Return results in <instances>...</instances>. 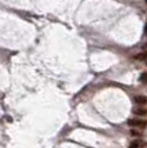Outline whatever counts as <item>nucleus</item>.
Returning <instances> with one entry per match:
<instances>
[{"label": "nucleus", "instance_id": "obj_6", "mask_svg": "<svg viewBox=\"0 0 147 148\" xmlns=\"http://www.w3.org/2000/svg\"><path fill=\"white\" fill-rule=\"evenodd\" d=\"M134 58H135V59H138V61H145V59H146V53L137 54V56H135Z\"/></svg>", "mask_w": 147, "mask_h": 148}, {"label": "nucleus", "instance_id": "obj_7", "mask_svg": "<svg viewBox=\"0 0 147 148\" xmlns=\"http://www.w3.org/2000/svg\"><path fill=\"white\" fill-rule=\"evenodd\" d=\"M141 81L146 82V73H142V75H141Z\"/></svg>", "mask_w": 147, "mask_h": 148}, {"label": "nucleus", "instance_id": "obj_3", "mask_svg": "<svg viewBox=\"0 0 147 148\" xmlns=\"http://www.w3.org/2000/svg\"><path fill=\"white\" fill-rule=\"evenodd\" d=\"M134 102L137 104H146L147 98L145 95H137V97H134Z\"/></svg>", "mask_w": 147, "mask_h": 148}, {"label": "nucleus", "instance_id": "obj_4", "mask_svg": "<svg viewBox=\"0 0 147 148\" xmlns=\"http://www.w3.org/2000/svg\"><path fill=\"white\" fill-rule=\"evenodd\" d=\"M142 146H143V142H141V140H134V142H132V143H131L129 148H141Z\"/></svg>", "mask_w": 147, "mask_h": 148}, {"label": "nucleus", "instance_id": "obj_1", "mask_svg": "<svg viewBox=\"0 0 147 148\" xmlns=\"http://www.w3.org/2000/svg\"><path fill=\"white\" fill-rule=\"evenodd\" d=\"M128 124L133 127H137V129H145L146 127V120H141V119H131Z\"/></svg>", "mask_w": 147, "mask_h": 148}, {"label": "nucleus", "instance_id": "obj_5", "mask_svg": "<svg viewBox=\"0 0 147 148\" xmlns=\"http://www.w3.org/2000/svg\"><path fill=\"white\" fill-rule=\"evenodd\" d=\"M131 135L132 136H138V138H139V136H142V133L139 132V129H132L131 130Z\"/></svg>", "mask_w": 147, "mask_h": 148}, {"label": "nucleus", "instance_id": "obj_2", "mask_svg": "<svg viewBox=\"0 0 147 148\" xmlns=\"http://www.w3.org/2000/svg\"><path fill=\"white\" fill-rule=\"evenodd\" d=\"M133 113H134L135 116H146L147 110L146 108H143V107H137V108L133 110Z\"/></svg>", "mask_w": 147, "mask_h": 148}]
</instances>
